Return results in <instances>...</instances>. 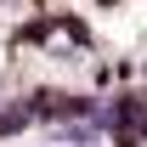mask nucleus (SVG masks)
Masks as SVG:
<instances>
[{
  "label": "nucleus",
  "mask_w": 147,
  "mask_h": 147,
  "mask_svg": "<svg viewBox=\"0 0 147 147\" xmlns=\"http://www.w3.org/2000/svg\"><path fill=\"white\" fill-rule=\"evenodd\" d=\"M28 119H34L28 108H0V136H17V130H28Z\"/></svg>",
  "instance_id": "nucleus-1"
},
{
  "label": "nucleus",
  "mask_w": 147,
  "mask_h": 147,
  "mask_svg": "<svg viewBox=\"0 0 147 147\" xmlns=\"http://www.w3.org/2000/svg\"><path fill=\"white\" fill-rule=\"evenodd\" d=\"M142 74H147V68H142Z\"/></svg>",
  "instance_id": "nucleus-2"
}]
</instances>
